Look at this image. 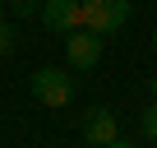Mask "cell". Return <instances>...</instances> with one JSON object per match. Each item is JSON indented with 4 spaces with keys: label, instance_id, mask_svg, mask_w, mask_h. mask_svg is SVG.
Masks as SVG:
<instances>
[{
    "label": "cell",
    "instance_id": "obj_6",
    "mask_svg": "<svg viewBox=\"0 0 157 148\" xmlns=\"http://www.w3.org/2000/svg\"><path fill=\"white\" fill-rule=\"evenodd\" d=\"M139 130H143V139H148V143H157V97L143 107V116H139Z\"/></svg>",
    "mask_w": 157,
    "mask_h": 148
},
{
    "label": "cell",
    "instance_id": "obj_11",
    "mask_svg": "<svg viewBox=\"0 0 157 148\" xmlns=\"http://www.w3.org/2000/svg\"><path fill=\"white\" fill-rule=\"evenodd\" d=\"M152 51H157V28H152Z\"/></svg>",
    "mask_w": 157,
    "mask_h": 148
},
{
    "label": "cell",
    "instance_id": "obj_2",
    "mask_svg": "<svg viewBox=\"0 0 157 148\" xmlns=\"http://www.w3.org/2000/svg\"><path fill=\"white\" fill-rule=\"evenodd\" d=\"M83 5V28L88 33H97V37H111V33H120L125 23H129V0H78Z\"/></svg>",
    "mask_w": 157,
    "mask_h": 148
},
{
    "label": "cell",
    "instance_id": "obj_4",
    "mask_svg": "<svg viewBox=\"0 0 157 148\" xmlns=\"http://www.w3.org/2000/svg\"><path fill=\"white\" fill-rule=\"evenodd\" d=\"M37 19L46 33H69V28H83V5L78 0H42Z\"/></svg>",
    "mask_w": 157,
    "mask_h": 148
},
{
    "label": "cell",
    "instance_id": "obj_3",
    "mask_svg": "<svg viewBox=\"0 0 157 148\" xmlns=\"http://www.w3.org/2000/svg\"><path fill=\"white\" fill-rule=\"evenodd\" d=\"M60 37H65V60H69L74 69H97V60H102V37H97V33L69 28V33H60Z\"/></svg>",
    "mask_w": 157,
    "mask_h": 148
},
{
    "label": "cell",
    "instance_id": "obj_5",
    "mask_svg": "<svg viewBox=\"0 0 157 148\" xmlns=\"http://www.w3.org/2000/svg\"><path fill=\"white\" fill-rule=\"evenodd\" d=\"M83 143L93 148H111V143H125L120 125H116V111L111 107H93L88 111V125H83Z\"/></svg>",
    "mask_w": 157,
    "mask_h": 148
},
{
    "label": "cell",
    "instance_id": "obj_9",
    "mask_svg": "<svg viewBox=\"0 0 157 148\" xmlns=\"http://www.w3.org/2000/svg\"><path fill=\"white\" fill-rule=\"evenodd\" d=\"M0 23H5V0H0Z\"/></svg>",
    "mask_w": 157,
    "mask_h": 148
},
{
    "label": "cell",
    "instance_id": "obj_1",
    "mask_svg": "<svg viewBox=\"0 0 157 148\" xmlns=\"http://www.w3.org/2000/svg\"><path fill=\"white\" fill-rule=\"evenodd\" d=\"M28 88H33V97H37L42 107H51V111H65V107L74 102V79H69L60 65H42V69H33Z\"/></svg>",
    "mask_w": 157,
    "mask_h": 148
},
{
    "label": "cell",
    "instance_id": "obj_8",
    "mask_svg": "<svg viewBox=\"0 0 157 148\" xmlns=\"http://www.w3.org/2000/svg\"><path fill=\"white\" fill-rule=\"evenodd\" d=\"M14 46H19V33L10 23H0V56H14Z\"/></svg>",
    "mask_w": 157,
    "mask_h": 148
},
{
    "label": "cell",
    "instance_id": "obj_7",
    "mask_svg": "<svg viewBox=\"0 0 157 148\" xmlns=\"http://www.w3.org/2000/svg\"><path fill=\"white\" fill-rule=\"evenodd\" d=\"M37 5L42 0H5V10H14L19 19H37Z\"/></svg>",
    "mask_w": 157,
    "mask_h": 148
},
{
    "label": "cell",
    "instance_id": "obj_10",
    "mask_svg": "<svg viewBox=\"0 0 157 148\" xmlns=\"http://www.w3.org/2000/svg\"><path fill=\"white\" fill-rule=\"evenodd\" d=\"M152 97H157V74H152Z\"/></svg>",
    "mask_w": 157,
    "mask_h": 148
}]
</instances>
